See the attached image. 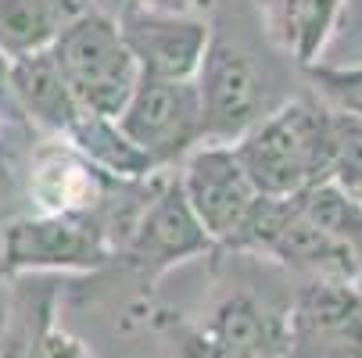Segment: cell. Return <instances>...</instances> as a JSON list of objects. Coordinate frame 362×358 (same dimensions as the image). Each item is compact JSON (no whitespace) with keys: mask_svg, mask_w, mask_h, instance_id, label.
I'll use <instances>...</instances> for the list:
<instances>
[{"mask_svg":"<svg viewBox=\"0 0 362 358\" xmlns=\"http://www.w3.org/2000/svg\"><path fill=\"white\" fill-rule=\"evenodd\" d=\"M115 18L140 72L158 79H194L204 61V50L216 36L209 18L154 11L136 0H126Z\"/></svg>","mask_w":362,"mask_h":358,"instance_id":"9c48e42d","label":"cell"},{"mask_svg":"<svg viewBox=\"0 0 362 358\" xmlns=\"http://www.w3.org/2000/svg\"><path fill=\"white\" fill-rule=\"evenodd\" d=\"M11 90L22 115L47 136H69L86 115L50 47L25 58H11Z\"/></svg>","mask_w":362,"mask_h":358,"instance_id":"7c38bea8","label":"cell"},{"mask_svg":"<svg viewBox=\"0 0 362 358\" xmlns=\"http://www.w3.org/2000/svg\"><path fill=\"white\" fill-rule=\"evenodd\" d=\"M119 126L158 169L183 165L204 143V112L194 79L144 76Z\"/></svg>","mask_w":362,"mask_h":358,"instance_id":"5b68a950","label":"cell"},{"mask_svg":"<svg viewBox=\"0 0 362 358\" xmlns=\"http://www.w3.org/2000/svg\"><path fill=\"white\" fill-rule=\"evenodd\" d=\"M287 312V358H362V294L355 283L305 280Z\"/></svg>","mask_w":362,"mask_h":358,"instance_id":"ba28073f","label":"cell"},{"mask_svg":"<svg viewBox=\"0 0 362 358\" xmlns=\"http://www.w3.org/2000/svg\"><path fill=\"white\" fill-rule=\"evenodd\" d=\"M50 358H93V354H90V347L76 333H69L65 326H58L54 337H50Z\"/></svg>","mask_w":362,"mask_h":358,"instance_id":"ffe728a7","label":"cell"},{"mask_svg":"<svg viewBox=\"0 0 362 358\" xmlns=\"http://www.w3.org/2000/svg\"><path fill=\"white\" fill-rule=\"evenodd\" d=\"M112 179L115 176H108L90 158H83L69 140L50 136L40 147H33V155H29L25 193L33 201V212L90 215L97 204L105 201Z\"/></svg>","mask_w":362,"mask_h":358,"instance_id":"8fae6325","label":"cell"},{"mask_svg":"<svg viewBox=\"0 0 362 358\" xmlns=\"http://www.w3.org/2000/svg\"><path fill=\"white\" fill-rule=\"evenodd\" d=\"M180 183L201 226L219 247L240 229L251 204L258 201V186L240 165L233 143H201L180 165Z\"/></svg>","mask_w":362,"mask_h":358,"instance_id":"30bf717a","label":"cell"},{"mask_svg":"<svg viewBox=\"0 0 362 358\" xmlns=\"http://www.w3.org/2000/svg\"><path fill=\"white\" fill-rule=\"evenodd\" d=\"M62 273L8 276L4 358H50V337L62 326Z\"/></svg>","mask_w":362,"mask_h":358,"instance_id":"4fadbf2b","label":"cell"},{"mask_svg":"<svg viewBox=\"0 0 362 358\" xmlns=\"http://www.w3.org/2000/svg\"><path fill=\"white\" fill-rule=\"evenodd\" d=\"M144 8H154V11H173V15H194V18H209L216 0H136Z\"/></svg>","mask_w":362,"mask_h":358,"instance_id":"d6986e66","label":"cell"},{"mask_svg":"<svg viewBox=\"0 0 362 358\" xmlns=\"http://www.w3.org/2000/svg\"><path fill=\"white\" fill-rule=\"evenodd\" d=\"M115 258L93 215L29 212L0 222V276L18 273H97Z\"/></svg>","mask_w":362,"mask_h":358,"instance_id":"3957f363","label":"cell"},{"mask_svg":"<svg viewBox=\"0 0 362 358\" xmlns=\"http://www.w3.org/2000/svg\"><path fill=\"white\" fill-rule=\"evenodd\" d=\"M348 0H255L269 40L301 72L323 58Z\"/></svg>","mask_w":362,"mask_h":358,"instance_id":"5bb4252c","label":"cell"},{"mask_svg":"<svg viewBox=\"0 0 362 358\" xmlns=\"http://www.w3.org/2000/svg\"><path fill=\"white\" fill-rule=\"evenodd\" d=\"M233 150L258 193L301 197L334 176L337 115L320 97L284 100L251 133H244Z\"/></svg>","mask_w":362,"mask_h":358,"instance_id":"6da1fadb","label":"cell"},{"mask_svg":"<svg viewBox=\"0 0 362 358\" xmlns=\"http://www.w3.org/2000/svg\"><path fill=\"white\" fill-rule=\"evenodd\" d=\"M86 8V0H0V50L25 58L54 47L62 29Z\"/></svg>","mask_w":362,"mask_h":358,"instance_id":"9a60e30c","label":"cell"},{"mask_svg":"<svg viewBox=\"0 0 362 358\" xmlns=\"http://www.w3.org/2000/svg\"><path fill=\"white\" fill-rule=\"evenodd\" d=\"M0 280H4V276H0Z\"/></svg>","mask_w":362,"mask_h":358,"instance_id":"603a6c76","label":"cell"},{"mask_svg":"<svg viewBox=\"0 0 362 358\" xmlns=\"http://www.w3.org/2000/svg\"><path fill=\"white\" fill-rule=\"evenodd\" d=\"M212 247L219 244L190 208L180 172H165L158 193L151 197L147 212L140 215L129 244L119 251V258L144 280V287H154L169 269L197 258V254H209Z\"/></svg>","mask_w":362,"mask_h":358,"instance_id":"52a82bcc","label":"cell"},{"mask_svg":"<svg viewBox=\"0 0 362 358\" xmlns=\"http://www.w3.org/2000/svg\"><path fill=\"white\" fill-rule=\"evenodd\" d=\"M355 287H358V294H362V276H358V283H355Z\"/></svg>","mask_w":362,"mask_h":358,"instance_id":"7402d4cb","label":"cell"},{"mask_svg":"<svg viewBox=\"0 0 362 358\" xmlns=\"http://www.w3.org/2000/svg\"><path fill=\"white\" fill-rule=\"evenodd\" d=\"M291 301L276 304L255 290H233L201 323H180V358H287Z\"/></svg>","mask_w":362,"mask_h":358,"instance_id":"277c9868","label":"cell"},{"mask_svg":"<svg viewBox=\"0 0 362 358\" xmlns=\"http://www.w3.org/2000/svg\"><path fill=\"white\" fill-rule=\"evenodd\" d=\"M204 112V143H237L273 108H266V79L244 47L212 36L194 76Z\"/></svg>","mask_w":362,"mask_h":358,"instance_id":"8992f818","label":"cell"},{"mask_svg":"<svg viewBox=\"0 0 362 358\" xmlns=\"http://www.w3.org/2000/svg\"><path fill=\"white\" fill-rule=\"evenodd\" d=\"M50 50L90 115L119 119L144 79L119 29V18L100 8H86L83 15H76Z\"/></svg>","mask_w":362,"mask_h":358,"instance_id":"7a4b0ae2","label":"cell"},{"mask_svg":"<svg viewBox=\"0 0 362 358\" xmlns=\"http://www.w3.org/2000/svg\"><path fill=\"white\" fill-rule=\"evenodd\" d=\"M62 140H69L83 158H90L97 169H105L115 179H147L154 172H162L129 140V133L119 126V119H105V115H90L86 112L76 122V129L69 136H62Z\"/></svg>","mask_w":362,"mask_h":358,"instance_id":"2e32d148","label":"cell"},{"mask_svg":"<svg viewBox=\"0 0 362 358\" xmlns=\"http://www.w3.org/2000/svg\"><path fill=\"white\" fill-rule=\"evenodd\" d=\"M4 326H8V280H0V358H4Z\"/></svg>","mask_w":362,"mask_h":358,"instance_id":"44dd1931","label":"cell"},{"mask_svg":"<svg viewBox=\"0 0 362 358\" xmlns=\"http://www.w3.org/2000/svg\"><path fill=\"white\" fill-rule=\"evenodd\" d=\"M294 201L305 208L308 219L320 222L334 240H341L362 265V204L351 193H344L334 179H327V183H320L313 190H305Z\"/></svg>","mask_w":362,"mask_h":358,"instance_id":"e0dca14e","label":"cell"},{"mask_svg":"<svg viewBox=\"0 0 362 358\" xmlns=\"http://www.w3.org/2000/svg\"><path fill=\"white\" fill-rule=\"evenodd\" d=\"M305 79L313 83V97H320L323 105L337 115L362 119V65H308Z\"/></svg>","mask_w":362,"mask_h":358,"instance_id":"ac0fdd59","label":"cell"}]
</instances>
